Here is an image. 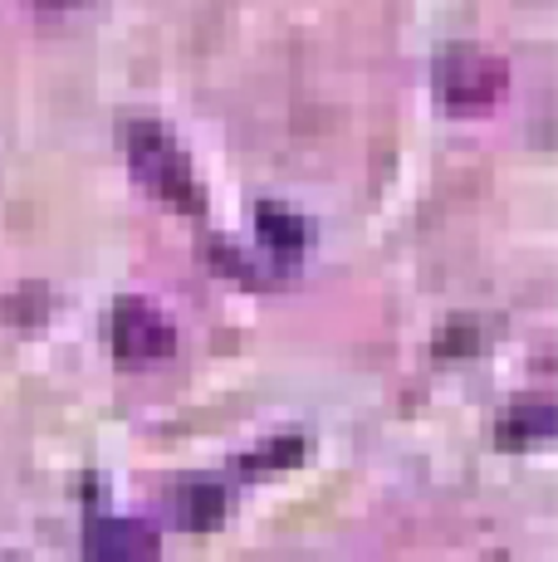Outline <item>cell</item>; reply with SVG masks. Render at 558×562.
Wrapping results in <instances>:
<instances>
[{
	"instance_id": "1",
	"label": "cell",
	"mask_w": 558,
	"mask_h": 562,
	"mask_svg": "<svg viewBox=\"0 0 558 562\" xmlns=\"http://www.w3.org/2000/svg\"><path fill=\"white\" fill-rule=\"evenodd\" d=\"M123 153H127V167L133 177L143 181L163 205L171 211H187V215H201V181L191 171L187 153L177 147V137L157 123H127L123 127Z\"/></svg>"
},
{
	"instance_id": "2",
	"label": "cell",
	"mask_w": 558,
	"mask_h": 562,
	"mask_svg": "<svg viewBox=\"0 0 558 562\" xmlns=\"http://www.w3.org/2000/svg\"><path fill=\"white\" fill-rule=\"evenodd\" d=\"M432 89H436V103L456 117H480L490 113L504 93H510V64L500 54H486V49H470V45H456L436 59L432 69Z\"/></svg>"
},
{
	"instance_id": "3",
	"label": "cell",
	"mask_w": 558,
	"mask_h": 562,
	"mask_svg": "<svg viewBox=\"0 0 558 562\" xmlns=\"http://www.w3.org/2000/svg\"><path fill=\"white\" fill-rule=\"evenodd\" d=\"M113 352L133 367L167 362L177 352V328L147 299H123L113 308Z\"/></svg>"
},
{
	"instance_id": "4",
	"label": "cell",
	"mask_w": 558,
	"mask_h": 562,
	"mask_svg": "<svg viewBox=\"0 0 558 562\" xmlns=\"http://www.w3.org/2000/svg\"><path fill=\"white\" fill-rule=\"evenodd\" d=\"M157 553L163 543L143 518H103L89 533V562H157Z\"/></svg>"
},
{
	"instance_id": "5",
	"label": "cell",
	"mask_w": 558,
	"mask_h": 562,
	"mask_svg": "<svg viewBox=\"0 0 558 562\" xmlns=\"http://www.w3.org/2000/svg\"><path fill=\"white\" fill-rule=\"evenodd\" d=\"M221 514H225V490L221 484H207V480H191V484H181V494H177V518H181V528H211V524H221Z\"/></svg>"
},
{
	"instance_id": "6",
	"label": "cell",
	"mask_w": 558,
	"mask_h": 562,
	"mask_svg": "<svg viewBox=\"0 0 558 562\" xmlns=\"http://www.w3.org/2000/svg\"><path fill=\"white\" fill-rule=\"evenodd\" d=\"M260 240L270 245L279 259H294L304 250L309 235H304V221H299V215L279 211V205H260Z\"/></svg>"
},
{
	"instance_id": "7",
	"label": "cell",
	"mask_w": 558,
	"mask_h": 562,
	"mask_svg": "<svg viewBox=\"0 0 558 562\" xmlns=\"http://www.w3.org/2000/svg\"><path fill=\"white\" fill-rule=\"evenodd\" d=\"M539 436H554V406H520L500 420V440L504 446H529Z\"/></svg>"
},
{
	"instance_id": "8",
	"label": "cell",
	"mask_w": 558,
	"mask_h": 562,
	"mask_svg": "<svg viewBox=\"0 0 558 562\" xmlns=\"http://www.w3.org/2000/svg\"><path fill=\"white\" fill-rule=\"evenodd\" d=\"M299 450H304V440H275V446H265L260 456L245 460V470L260 474V470H279V464H294V460H299Z\"/></svg>"
},
{
	"instance_id": "9",
	"label": "cell",
	"mask_w": 558,
	"mask_h": 562,
	"mask_svg": "<svg viewBox=\"0 0 558 562\" xmlns=\"http://www.w3.org/2000/svg\"><path fill=\"white\" fill-rule=\"evenodd\" d=\"M35 10H69V5H79V0H30Z\"/></svg>"
}]
</instances>
